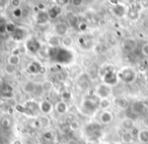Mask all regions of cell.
Masks as SVG:
<instances>
[{
  "instance_id": "cell-41",
  "label": "cell",
  "mask_w": 148,
  "mask_h": 144,
  "mask_svg": "<svg viewBox=\"0 0 148 144\" xmlns=\"http://www.w3.org/2000/svg\"><path fill=\"white\" fill-rule=\"evenodd\" d=\"M2 4H8V1H0V7H3Z\"/></svg>"
},
{
  "instance_id": "cell-28",
  "label": "cell",
  "mask_w": 148,
  "mask_h": 144,
  "mask_svg": "<svg viewBox=\"0 0 148 144\" xmlns=\"http://www.w3.org/2000/svg\"><path fill=\"white\" fill-rule=\"evenodd\" d=\"M138 139L142 143H148V130H141L138 132Z\"/></svg>"
},
{
  "instance_id": "cell-16",
  "label": "cell",
  "mask_w": 148,
  "mask_h": 144,
  "mask_svg": "<svg viewBox=\"0 0 148 144\" xmlns=\"http://www.w3.org/2000/svg\"><path fill=\"white\" fill-rule=\"evenodd\" d=\"M54 110L60 115H64L67 113L68 111V105L65 101H58L57 103L54 105Z\"/></svg>"
},
{
  "instance_id": "cell-5",
  "label": "cell",
  "mask_w": 148,
  "mask_h": 144,
  "mask_svg": "<svg viewBox=\"0 0 148 144\" xmlns=\"http://www.w3.org/2000/svg\"><path fill=\"white\" fill-rule=\"evenodd\" d=\"M111 94H112V88L108 85H105V84L99 85L95 88V95L97 96L99 99H108Z\"/></svg>"
},
{
  "instance_id": "cell-25",
  "label": "cell",
  "mask_w": 148,
  "mask_h": 144,
  "mask_svg": "<svg viewBox=\"0 0 148 144\" xmlns=\"http://www.w3.org/2000/svg\"><path fill=\"white\" fill-rule=\"evenodd\" d=\"M16 29H17V26L14 22H12V21H7L6 25H5V32L12 35L13 33L16 31Z\"/></svg>"
},
{
  "instance_id": "cell-29",
  "label": "cell",
  "mask_w": 148,
  "mask_h": 144,
  "mask_svg": "<svg viewBox=\"0 0 148 144\" xmlns=\"http://www.w3.org/2000/svg\"><path fill=\"white\" fill-rule=\"evenodd\" d=\"M110 107H111V102L109 99H99V108H101L103 111H108Z\"/></svg>"
},
{
  "instance_id": "cell-12",
  "label": "cell",
  "mask_w": 148,
  "mask_h": 144,
  "mask_svg": "<svg viewBox=\"0 0 148 144\" xmlns=\"http://www.w3.org/2000/svg\"><path fill=\"white\" fill-rule=\"evenodd\" d=\"M42 70H43V68H42V65L39 62H32L27 65V73L32 74V75H37V74L41 73Z\"/></svg>"
},
{
  "instance_id": "cell-6",
  "label": "cell",
  "mask_w": 148,
  "mask_h": 144,
  "mask_svg": "<svg viewBox=\"0 0 148 144\" xmlns=\"http://www.w3.org/2000/svg\"><path fill=\"white\" fill-rule=\"evenodd\" d=\"M23 113L29 116H36L38 114V112H40L39 108V103L35 101H29L25 104V106L23 107Z\"/></svg>"
},
{
  "instance_id": "cell-13",
  "label": "cell",
  "mask_w": 148,
  "mask_h": 144,
  "mask_svg": "<svg viewBox=\"0 0 148 144\" xmlns=\"http://www.w3.org/2000/svg\"><path fill=\"white\" fill-rule=\"evenodd\" d=\"M114 120V114L110 111H103L99 115V121L103 125H108V124L112 123Z\"/></svg>"
},
{
  "instance_id": "cell-42",
  "label": "cell",
  "mask_w": 148,
  "mask_h": 144,
  "mask_svg": "<svg viewBox=\"0 0 148 144\" xmlns=\"http://www.w3.org/2000/svg\"><path fill=\"white\" fill-rule=\"evenodd\" d=\"M14 144H21V142L19 141V140H16V141L14 142Z\"/></svg>"
},
{
  "instance_id": "cell-34",
  "label": "cell",
  "mask_w": 148,
  "mask_h": 144,
  "mask_svg": "<svg viewBox=\"0 0 148 144\" xmlns=\"http://www.w3.org/2000/svg\"><path fill=\"white\" fill-rule=\"evenodd\" d=\"M72 43H73V41H72V39L71 37H62V39H61V45H63L64 47H69L70 45H72Z\"/></svg>"
},
{
  "instance_id": "cell-18",
  "label": "cell",
  "mask_w": 148,
  "mask_h": 144,
  "mask_svg": "<svg viewBox=\"0 0 148 144\" xmlns=\"http://www.w3.org/2000/svg\"><path fill=\"white\" fill-rule=\"evenodd\" d=\"M11 126H12V121L8 116H3L0 118V129L8 131V130H10Z\"/></svg>"
},
{
  "instance_id": "cell-33",
  "label": "cell",
  "mask_w": 148,
  "mask_h": 144,
  "mask_svg": "<svg viewBox=\"0 0 148 144\" xmlns=\"http://www.w3.org/2000/svg\"><path fill=\"white\" fill-rule=\"evenodd\" d=\"M68 22H69V24L71 25V26L77 27V25L80 22V20H79L78 17L75 16V15H71V16H69V18H68Z\"/></svg>"
},
{
  "instance_id": "cell-9",
  "label": "cell",
  "mask_w": 148,
  "mask_h": 144,
  "mask_svg": "<svg viewBox=\"0 0 148 144\" xmlns=\"http://www.w3.org/2000/svg\"><path fill=\"white\" fill-rule=\"evenodd\" d=\"M39 108L40 112L44 115H49L52 111L54 110V106L51 102L47 101V100H43V101L39 102Z\"/></svg>"
},
{
  "instance_id": "cell-8",
  "label": "cell",
  "mask_w": 148,
  "mask_h": 144,
  "mask_svg": "<svg viewBox=\"0 0 148 144\" xmlns=\"http://www.w3.org/2000/svg\"><path fill=\"white\" fill-rule=\"evenodd\" d=\"M25 47L29 53H38L41 51V43L35 37H32V39H27V41L25 43Z\"/></svg>"
},
{
  "instance_id": "cell-3",
  "label": "cell",
  "mask_w": 148,
  "mask_h": 144,
  "mask_svg": "<svg viewBox=\"0 0 148 144\" xmlns=\"http://www.w3.org/2000/svg\"><path fill=\"white\" fill-rule=\"evenodd\" d=\"M118 78L121 79L125 83H132V82L135 81L136 79V73L133 69L131 68H124L121 71L118 72Z\"/></svg>"
},
{
  "instance_id": "cell-36",
  "label": "cell",
  "mask_w": 148,
  "mask_h": 144,
  "mask_svg": "<svg viewBox=\"0 0 148 144\" xmlns=\"http://www.w3.org/2000/svg\"><path fill=\"white\" fill-rule=\"evenodd\" d=\"M68 127H69V129L71 130V131H77V130L79 129V127H80V124H79V122L77 121V120H72L69 123Z\"/></svg>"
},
{
  "instance_id": "cell-40",
  "label": "cell",
  "mask_w": 148,
  "mask_h": 144,
  "mask_svg": "<svg viewBox=\"0 0 148 144\" xmlns=\"http://www.w3.org/2000/svg\"><path fill=\"white\" fill-rule=\"evenodd\" d=\"M10 3H11V4H12V6L14 7V8H18L19 5H21L23 2H21V0H13V1H11Z\"/></svg>"
},
{
  "instance_id": "cell-23",
  "label": "cell",
  "mask_w": 148,
  "mask_h": 144,
  "mask_svg": "<svg viewBox=\"0 0 148 144\" xmlns=\"http://www.w3.org/2000/svg\"><path fill=\"white\" fill-rule=\"evenodd\" d=\"M19 63H21V57H19V55H10L7 57V64H8L10 67H16L17 65H19Z\"/></svg>"
},
{
  "instance_id": "cell-27",
  "label": "cell",
  "mask_w": 148,
  "mask_h": 144,
  "mask_svg": "<svg viewBox=\"0 0 148 144\" xmlns=\"http://www.w3.org/2000/svg\"><path fill=\"white\" fill-rule=\"evenodd\" d=\"M133 138H134L133 134L129 131H125L121 136V139H122V141H123V143H126V144L131 143L132 140H133Z\"/></svg>"
},
{
  "instance_id": "cell-44",
  "label": "cell",
  "mask_w": 148,
  "mask_h": 144,
  "mask_svg": "<svg viewBox=\"0 0 148 144\" xmlns=\"http://www.w3.org/2000/svg\"><path fill=\"white\" fill-rule=\"evenodd\" d=\"M103 144H106V143H103Z\"/></svg>"
},
{
  "instance_id": "cell-11",
  "label": "cell",
  "mask_w": 148,
  "mask_h": 144,
  "mask_svg": "<svg viewBox=\"0 0 148 144\" xmlns=\"http://www.w3.org/2000/svg\"><path fill=\"white\" fill-rule=\"evenodd\" d=\"M128 10H129V9H128L125 5L119 4V3H117L116 5H114L113 8H112V12H113V14L117 17L125 16V15L128 13Z\"/></svg>"
},
{
  "instance_id": "cell-4",
  "label": "cell",
  "mask_w": 148,
  "mask_h": 144,
  "mask_svg": "<svg viewBox=\"0 0 148 144\" xmlns=\"http://www.w3.org/2000/svg\"><path fill=\"white\" fill-rule=\"evenodd\" d=\"M118 74L114 72V70H106L105 75L103 77V81L105 85H108L110 87L115 86L118 83Z\"/></svg>"
},
{
  "instance_id": "cell-37",
  "label": "cell",
  "mask_w": 148,
  "mask_h": 144,
  "mask_svg": "<svg viewBox=\"0 0 148 144\" xmlns=\"http://www.w3.org/2000/svg\"><path fill=\"white\" fill-rule=\"evenodd\" d=\"M7 21L3 16H0V33L5 32V25H6Z\"/></svg>"
},
{
  "instance_id": "cell-7",
  "label": "cell",
  "mask_w": 148,
  "mask_h": 144,
  "mask_svg": "<svg viewBox=\"0 0 148 144\" xmlns=\"http://www.w3.org/2000/svg\"><path fill=\"white\" fill-rule=\"evenodd\" d=\"M85 132H86L87 136L90 138H97L101 136V127L99 124L90 123L86 125L85 127Z\"/></svg>"
},
{
  "instance_id": "cell-14",
  "label": "cell",
  "mask_w": 148,
  "mask_h": 144,
  "mask_svg": "<svg viewBox=\"0 0 148 144\" xmlns=\"http://www.w3.org/2000/svg\"><path fill=\"white\" fill-rule=\"evenodd\" d=\"M48 15H49V18L51 20H54V19L58 18L60 14L62 12V7L59 6V5H53V6L50 7V9L47 11Z\"/></svg>"
},
{
  "instance_id": "cell-17",
  "label": "cell",
  "mask_w": 148,
  "mask_h": 144,
  "mask_svg": "<svg viewBox=\"0 0 148 144\" xmlns=\"http://www.w3.org/2000/svg\"><path fill=\"white\" fill-rule=\"evenodd\" d=\"M49 20H50L49 15H48L47 11L45 10H40L37 13V15H36V21H37L38 24H45Z\"/></svg>"
},
{
  "instance_id": "cell-30",
  "label": "cell",
  "mask_w": 148,
  "mask_h": 144,
  "mask_svg": "<svg viewBox=\"0 0 148 144\" xmlns=\"http://www.w3.org/2000/svg\"><path fill=\"white\" fill-rule=\"evenodd\" d=\"M41 88H42V91L43 92H45V93H49V92L52 90V88H53V83L50 82V81H45L41 85Z\"/></svg>"
},
{
  "instance_id": "cell-15",
  "label": "cell",
  "mask_w": 148,
  "mask_h": 144,
  "mask_svg": "<svg viewBox=\"0 0 148 144\" xmlns=\"http://www.w3.org/2000/svg\"><path fill=\"white\" fill-rule=\"evenodd\" d=\"M137 43L134 39H126L123 41V49L127 53H131L135 49Z\"/></svg>"
},
{
  "instance_id": "cell-39",
  "label": "cell",
  "mask_w": 148,
  "mask_h": 144,
  "mask_svg": "<svg viewBox=\"0 0 148 144\" xmlns=\"http://www.w3.org/2000/svg\"><path fill=\"white\" fill-rule=\"evenodd\" d=\"M77 27L79 28V30H85V29L87 28V24L84 21H80V22L78 23V25H77Z\"/></svg>"
},
{
  "instance_id": "cell-22",
  "label": "cell",
  "mask_w": 148,
  "mask_h": 144,
  "mask_svg": "<svg viewBox=\"0 0 148 144\" xmlns=\"http://www.w3.org/2000/svg\"><path fill=\"white\" fill-rule=\"evenodd\" d=\"M144 110V105L141 102H135L131 105V111L133 112L135 115H138V114L142 113Z\"/></svg>"
},
{
  "instance_id": "cell-2",
  "label": "cell",
  "mask_w": 148,
  "mask_h": 144,
  "mask_svg": "<svg viewBox=\"0 0 148 144\" xmlns=\"http://www.w3.org/2000/svg\"><path fill=\"white\" fill-rule=\"evenodd\" d=\"M99 99L95 95H89L83 99L80 111L84 115H91L99 108Z\"/></svg>"
},
{
  "instance_id": "cell-24",
  "label": "cell",
  "mask_w": 148,
  "mask_h": 144,
  "mask_svg": "<svg viewBox=\"0 0 148 144\" xmlns=\"http://www.w3.org/2000/svg\"><path fill=\"white\" fill-rule=\"evenodd\" d=\"M115 104L117 107L121 108V109H127L129 107V102L125 99V98H116Z\"/></svg>"
},
{
  "instance_id": "cell-10",
  "label": "cell",
  "mask_w": 148,
  "mask_h": 144,
  "mask_svg": "<svg viewBox=\"0 0 148 144\" xmlns=\"http://www.w3.org/2000/svg\"><path fill=\"white\" fill-rule=\"evenodd\" d=\"M54 30H55V33L57 37H64L68 32V25L65 22H63V21H60V22L56 23L55 27H54Z\"/></svg>"
},
{
  "instance_id": "cell-43",
  "label": "cell",
  "mask_w": 148,
  "mask_h": 144,
  "mask_svg": "<svg viewBox=\"0 0 148 144\" xmlns=\"http://www.w3.org/2000/svg\"><path fill=\"white\" fill-rule=\"evenodd\" d=\"M2 88V81H1V79H0V89Z\"/></svg>"
},
{
  "instance_id": "cell-1",
  "label": "cell",
  "mask_w": 148,
  "mask_h": 144,
  "mask_svg": "<svg viewBox=\"0 0 148 144\" xmlns=\"http://www.w3.org/2000/svg\"><path fill=\"white\" fill-rule=\"evenodd\" d=\"M48 57L54 62L61 64L70 63L73 59V55L69 49L65 47H49L48 49Z\"/></svg>"
},
{
  "instance_id": "cell-20",
  "label": "cell",
  "mask_w": 148,
  "mask_h": 144,
  "mask_svg": "<svg viewBox=\"0 0 148 144\" xmlns=\"http://www.w3.org/2000/svg\"><path fill=\"white\" fill-rule=\"evenodd\" d=\"M122 127H123L126 131H129V132L134 130L135 124H134L133 119H131V118H125V119L122 121Z\"/></svg>"
},
{
  "instance_id": "cell-26",
  "label": "cell",
  "mask_w": 148,
  "mask_h": 144,
  "mask_svg": "<svg viewBox=\"0 0 148 144\" xmlns=\"http://www.w3.org/2000/svg\"><path fill=\"white\" fill-rule=\"evenodd\" d=\"M127 14L131 19L136 20V19H138V17H139V9H138L136 6H133L132 8H130L129 10H128Z\"/></svg>"
},
{
  "instance_id": "cell-32",
  "label": "cell",
  "mask_w": 148,
  "mask_h": 144,
  "mask_svg": "<svg viewBox=\"0 0 148 144\" xmlns=\"http://www.w3.org/2000/svg\"><path fill=\"white\" fill-rule=\"evenodd\" d=\"M11 13H12V16L16 19H21V18H23V10L21 8V7L14 8Z\"/></svg>"
},
{
  "instance_id": "cell-38",
  "label": "cell",
  "mask_w": 148,
  "mask_h": 144,
  "mask_svg": "<svg viewBox=\"0 0 148 144\" xmlns=\"http://www.w3.org/2000/svg\"><path fill=\"white\" fill-rule=\"evenodd\" d=\"M141 53H142V55H145V57H148V43H144V45H142Z\"/></svg>"
},
{
  "instance_id": "cell-19",
  "label": "cell",
  "mask_w": 148,
  "mask_h": 144,
  "mask_svg": "<svg viewBox=\"0 0 148 144\" xmlns=\"http://www.w3.org/2000/svg\"><path fill=\"white\" fill-rule=\"evenodd\" d=\"M37 87L38 86L36 85L34 82L29 81V82H25V83L23 85V92H25V93L31 94V93H35L36 90H37Z\"/></svg>"
},
{
  "instance_id": "cell-21",
  "label": "cell",
  "mask_w": 148,
  "mask_h": 144,
  "mask_svg": "<svg viewBox=\"0 0 148 144\" xmlns=\"http://www.w3.org/2000/svg\"><path fill=\"white\" fill-rule=\"evenodd\" d=\"M48 45L49 47H59L61 45V39L57 35H51L48 39Z\"/></svg>"
},
{
  "instance_id": "cell-35",
  "label": "cell",
  "mask_w": 148,
  "mask_h": 144,
  "mask_svg": "<svg viewBox=\"0 0 148 144\" xmlns=\"http://www.w3.org/2000/svg\"><path fill=\"white\" fill-rule=\"evenodd\" d=\"M43 138L46 140V141H53L55 139V134H54L53 131H46L45 133L43 134Z\"/></svg>"
},
{
  "instance_id": "cell-31",
  "label": "cell",
  "mask_w": 148,
  "mask_h": 144,
  "mask_svg": "<svg viewBox=\"0 0 148 144\" xmlns=\"http://www.w3.org/2000/svg\"><path fill=\"white\" fill-rule=\"evenodd\" d=\"M23 35H25V30H23L21 28H17L16 31L12 34V39L15 41H21Z\"/></svg>"
}]
</instances>
